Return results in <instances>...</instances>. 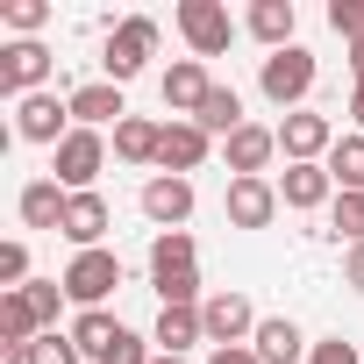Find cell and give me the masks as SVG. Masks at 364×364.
Masks as SVG:
<instances>
[{
	"label": "cell",
	"instance_id": "24",
	"mask_svg": "<svg viewBox=\"0 0 364 364\" xmlns=\"http://www.w3.org/2000/svg\"><path fill=\"white\" fill-rule=\"evenodd\" d=\"M193 122H200V129H208V136H236V129H243V93H236V86H222V79H215V93H208V100H200V114H193Z\"/></svg>",
	"mask_w": 364,
	"mask_h": 364
},
{
	"label": "cell",
	"instance_id": "14",
	"mask_svg": "<svg viewBox=\"0 0 364 364\" xmlns=\"http://www.w3.org/2000/svg\"><path fill=\"white\" fill-rule=\"evenodd\" d=\"M208 157H215V136H208L200 122H164V150H157V171H171V178H193Z\"/></svg>",
	"mask_w": 364,
	"mask_h": 364
},
{
	"label": "cell",
	"instance_id": "28",
	"mask_svg": "<svg viewBox=\"0 0 364 364\" xmlns=\"http://www.w3.org/2000/svg\"><path fill=\"white\" fill-rule=\"evenodd\" d=\"M0 22L15 29V43H29V36L50 22V0H8V8H0Z\"/></svg>",
	"mask_w": 364,
	"mask_h": 364
},
{
	"label": "cell",
	"instance_id": "6",
	"mask_svg": "<svg viewBox=\"0 0 364 364\" xmlns=\"http://www.w3.org/2000/svg\"><path fill=\"white\" fill-rule=\"evenodd\" d=\"M136 208H143V222H157V229H186L193 208H200V193H193V178L150 171V178H143V193H136Z\"/></svg>",
	"mask_w": 364,
	"mask_h": 364
},
{
	"label": "cell",
	"instance_id": "20",
	"mask_svg": "<svg viewBox=\"0 0 364 364\" xmlns=\"http://www.w3.org/2000/svg\"><path fill=\"white\" fill-rule=\"evenodd\" d=\"M243 29H250V36L264 43V58H272V50L300 43V36H293V29H300V8H293V0H257V8L243 15Z\"/></svg>",
	"mask_w": 364,
	"mask_h": 364
},
{
	"label": "cell",
	"instance_id": "31",
	"mask_svg": "<svg viewBox=\"0 0 364 364\" xmlns=\"http://www.w3.org/2000/svg\"><path fill=\"white\" fill-rule=\"evenodd\" d=\"M328 29L343 36V50L364 43V0H328Z\"/></svg>",
	"mask_w": 364,
	"mask_h": 364
},
{
	"label": "cell",
	"instance_id": "15",
	"mask_svg": "<svg viewBox=\"0 0 364 364\" xmlns=\"http://www.w3.org/2000/svg\"><path fill=\"white\" fill-rule=\"evenodd\" d=\"M65 100H72V129H122V122H129V100H122V86H114V79L72 86Z\"/></svg>",
	"mask_w": 364,
	"mask_h": 364
},
{
	"label": "cell",
	"instance_id": "23",
	"mask_svg": "<svg viewBox=\"0 0 364 364\" xmlns=\"http://www.w3.org/2000/svg\"><path fill=\"white\" fill-rule=\"evenodd\" d=\"M193 229H157L150 236V279H164V272H193Z\"/></svg>",
	"mask_w": 364,
	"mask_h": 364
},
{
	"label": "cell",
	"instance_id": "19",
	"mask_svg": "<svg viewBox=\"0 0 364 364\" xmlns=\"http://www.w3.org/2000/svg\"><path fill=\"white\" fill-rule=\"evenodd\" d=\"M65 200H72V193L58 186V178H29V186L15 193V215H22V229H50V236H58V229H65Z\"/></svg>",
	"mask_w": 364,
	"mask_h": 364
},
{
	"label": "cell",
	"instance_id": "39",
	"mask_svg": "<svg viewBox=\"0 0 364 364\" xmlns=\"http://www.w3.org/2000/svg\"><path fill=\"white\" fill-rule=\"evenodd\" d=\"M150 364H186V357H164V350H157V357H150Z\"/></svg>",
	"mask_w": 364,
	"mask_h": 364
},
{
	"label": "cell",
	"instance_id": "35",
	"mask_svg": "<svg viewBox=\"0 0 364 364\" xmlns=\"http://www.w3.org/2000/svg\"><path fill=\"white\" fill-rule=\"evenodd\" d=\"M343 286H350V293H364V243L343 257Z\"/></svg>",
	"mask_w": 364,
	"mask_h": 364
},
{
	"label": "cell",
	"instance_id": "18",
	"mask_svg": "<svg viewBox=\"0 0 364 364\" xmlns=\"http://www.w3.org/2000/svg\"><path fill=\"white\" fill-rule=\"evenodd\" d=\"M250 350H257L264 364H307V350H314V343L300 336V321H293V314H264V321H257V336H250Z\"/></svg>",
	"mask_w": 364,
	"mask_h": 364
},
{
	"label": "cell",
	"instance_id": "5",
	"mask_svg": "<svg viewBox=\"0 0 364 364\" xmlns=\"http://www.w3.org/2000/svg\"><path fill=\"white\" fill-rule=\"evenodd\" d=\"M178 36H186V50L208 65V58H222L229 43H236V22H229V8H222V0H178Z\"/></svg>",
	"mask_w": 364,
	"mask_h": 364
},
{
	"label": "cell",
	"instance_id": "22",
	"mask_svg": "<svg viewBox=\"0 0 364 364\" xmlns=\"http://www.w3.org/2000/svg\"><path fill=\"white\" fill-rule=\"evenodd\" d=\"M157 150H164V122L129 114V122L114 129V157H122V164H157Z\"/></svg>",
	"mask_w": 364,
	"mask_h": 364
},
{
	"label": "cell",
	"instance_id": "2",
	"mask_svg": "<svg viewBox=\"0 0 364 364\" xmlns=\"http://www.w3.org/2000/svg\"><path fill=\"white\" fill-rule=\"evenodd\" d=\"M150 50H157V22H150V15H122V22L107 29V43H100V72H107L114 86H129V79L150 65Z\"/></svg>",
	"mask_w": 364,
	"mask_h": 364
},
{
	"label": "cell",
	"instance_id": "33",
	"mask_svg": "<svg viewBox=\"0 0 364 364\" xmlns=\"http://www.w3.org/2000/svg\"><path fill=\"white\" fill-rule=\"evenodd\" d=\"M307 364H364V357H357V343H350V336H321V343L307 350Z\"/></svg>",
	"mask_w": 364,
	"mask_h": 364
},
{
	"label": "cell",
	"instance_id": "21",
	"mask_svg": "<svg viewBox=\"0 0 364 364\" xmlns=\"http://www.w3.org/2000/svg\"><path fill=\"white\" fill-rule=\"evenodd\" d=\"M150 343H157L164 357H186L193 343H208V321H200V307H157V328H150Z\"/></svg>",
	"mask_w": 364,
	"mask_h": 364
},
{
	"label": "cell",
	"instance_id": "9",
	"mask_svg": "<svg viewBox=\"0 0 364 364\" xmlns=\"http://www.w3.org/2000/svg\"><path fill=\"white\" fill-rule=\"evenodd\" d=\"M279 178H229V193H222V215L229 229H272L279 222Z\"/></svg>",
	"mask_w": 364,
	"mask_h": 364
},
{
	"label": "cell",
	"instance_id": "26",
	"mask_svg": "<svg viewBox=\"0 0 364 364\" xmlns=\"http://www.w3.org/2000/svg\"><path fill=\"white\" fill-rule=\"evenodd\" d=\"M36 336H43V321H36L29 293H0V343H36Z\"/></svg>",
	"mask_w": 364,
	"mask_h": 364
},
{
	"label": "cell",
	"instance_id": "32",
	"mask_svg": "<svg viewBox=\"0 0 364 364\" xmlns=\"http://www.w3.org/2000/svg\"><path fill=\"white\" fill-rule=\"evenodd\" d=\"M29 286V243H0V293Z\"/></svg>",
	"mask_w": 364,
	"mask_h": 364
},
{
	"label": "cell",
	"instance_id": "27",
	"mask_svg": "<svg viewBox=\"0 0 364 364\" xmlns=\"http://www.w3.org/2000/svg\"><path fill=\"white\" fill-rule=\"evenodd\" d=\"M328 236L336 243H364V193H336V208H328Z\"/></svg>",
	"mask_w": 364,
	"mask_h": 364
},
{
	"label": "cell",
	"instance_id": "34",
	"mask_svg": "<svg viewBox=\"0 0 364 364\" xmlns=\"http://www.w3.org/2000/svg\"><path fill=\"white\" fill-rule=\"evenodd\" d=\"M208 364H264L250 343H236V350H208Z\"/></svg>",
	"mask_w": 364,
	"mask_h": 364
},
{
	"label": "cell",
	"instance_id": "29",
	"mask_svg": "<svg viewBox=\"0 0 364 364\" xmlns=\"http://www.w3.org/2000/svg\"><path fill=\"white\" fill-rule=\"evenodd\" d=\"M22 293H29V307H36V321H43V328H58V307H65V279H29Z\"/></svg>",
	"mask_w": 364,
	"mask_h": 364
},
{
	"label": "cell",
	"instance_id": "17",
	"mask_svg": "<svg viewBox=\"0 0 364 364\" xmlns=\"http://www.w3.org/2000/svg\"><path fill=\"white\" fill-rule=\"evenodd\" d=\"M279 200H286L293 215L336 208V178H328V164H286V171H279Z\"/></svg>",
	"mask_w": 364,
	"mask_h": 364
},
{
	"label": "cell",
	"instance_id": "16",
	"mask_svg": "<svg viewBox=\"0 0 364 364\" xmlns=\"http://www.w3.org/2000/svg\"><path fill=\"white\" fill-rule=\"evenodd\" d=\"M157 93H164L171 122H193V114H200V100L215 93V79H208V65H200V58H178V65L157 79Z\"/></svg>",
	"mask_w": 364,
	"mask_h": 364
},
{
	"label": "cell",
	"instance_id": "7",
	"mask_svg": "<svg viewBox=\"0 0 364 364\" xmlns=\"http://www.w3.org/2000/svg\"><path fill=\"white\" fill-rule=\"evenodd\" d=\"M200 321H208V350H236V343H250V336H257V321H264V314H257L236 286H222V293H208Z\"/></svg>",
	"mask_w": 364,
	"mask_h": 364
},
{
	"label": "cell",
	"instance_id": "12",
	"mask_svg": "<svg viewBox=\"0 0 364 364\" xmlns=\"http://www.w3.org/2000/svg\"><path fill=\"white\" fill-rule=\"evenodd\" d=\"M222 157H229V178H264V171H272V157H279V129L243 122L236 136H222Z\"/></svg>",
	"mask_w": 364,
	"mask_h": 364
},
{
	"label": "cell",
	"instance_id": "36",
	"mask_svg": "<svg viewBox=\"0 0 364 364\" xmlns=\"http://www.w3.org/2000/svg\"><path fill=\"white\" fill-rule=\"evenodd\" d=\"M0 364H36V343H0Z\"/></svg>",
	"mask_w": 364,
	"mask_h": 364
},
{
	"label": "cell",
	"instance_id": "13",
	"mask_svg": "<svg viewBox=\"0 0 364 364\" xmlns=\"http://www.w3.org/2000/svg\"><path fill=\"white\" fill-rule=\"evenodd\" d=\"M107 229H114V208H107V193H72L65 200V243L72 250H107Z\"/></svg>",
	"mask_w": 364,
	"mask_h": 364
},
{
	"label": "cell",
	"instance_id": "37",
	"mask_svg": "<svg viewBox=\"0 0 364 364\" xmlns=\"http://www.w3.org/2000/svg\"><path fill=\"white\" fill-rule=\"evenodd\" d=\"M350 129H357V136H364V79H357V86H350Z\"/></svg>",
	"mask_w": 364,
	"mask_h": 364
},
{
	"label": "cell",
	"instance_id": "30",
	"mask_svg": "<svg viewBox=\"0 0 364 364\" xmlns=\"http://www.w3.org/2000/svg\"><path fill=\"white\" fill-rule=\"evenodd\" d=\"M36 364H86V350L72 343V328H43L36 336Z\"/></svg>",
	"mask_w": 364,
	"mask_h": 364
},
{
	"label": "cell",
	"instance_id": "38",
	"mask_svg": "<svg viewBox=\"0 0 364 364\" xmlns=\"http://www.w3.org/2000/svg\"><path fill=\"white\" fill-rule=\"evenodd\" d=\"M350 72H357V79H364V43H350Z\"/></svg>",
	"mask_w": 364,
	"mask_h": 364
},
{
	"label": "cell",
	"instance_id": "11",
	"mask_svg": "<svg viewBox=\"0 0 364 364\" xmlns=\"http://www.w3.org/2000/svg\"><path fill=\"white\" fill-rule=\"evenodd\" d=\"M279 150H286V164H328V150H336V122L314 114V107H300V114L279 122Z\"/></svg>",
	"mask_w": 364,
	"mask_h": 364
},
{
	"label": "cell",
	"instance_id": "10",
	"mask_svg": "<svg viewBox=\"0 0 364 364\" xmlns=\"http://www.w3.org/2000/svg\"><path fill=\"white\" fill-rule=\"evenodd\" d=\"M15 136L58 150V143L72 136V100H58V93H29V100H15Z\"/></svg>",
	"mask_w": 364,
	"mask_h": 364
},
{
	"label": "cell",
	"instance_id": "3",
	"mask_svg": "<svg viewBox=\"0 0 364 364\" xmlns=\"http://www.w3.org/2000/svg\"><path fill=\"white\" fill-rule=\"evenodd\" d=\"M114 286H122V257H114V250H72V264H65V300H72L79 314L107 307Z\"/></svg>",
	"mask_w": 364,
	"mask_h": 364
},
{
	"label": "cell",
	"instance_id": "1",
	"mask_svg": "<svg viewBox=\"0 0 364 364\" xmlns=\"http://www.w3.org/2000/svg\"><path fill=\"white\" fill-rule=\"evenodd\" d=\"M314 79H321V65H314L307 43H286V50H272V58L257 65V93H264L279 114H300L307 93H314Z\"/></svg>",
	"mask_w": 364,
	"mask_h": 364
},
{
	"label": "cell",
	"instance_id": "25",
	"mask_svg": "<svg viewBox=\"0 0 364 364\" xmlns=\"http://www.w3.org/2000/svg\"><path fill=\"white\" fill-rule=\"evenodd\" d=\"M328 178H336V193H364V136H357V129L336 136V150H328Z\"/></svg>",
	"mask_w": 364,
	"mask_h": 364
},
{
	"label": "cell",
	"instance_id": "8",
	"mask_svg": "<svg viewBox=\"0 0 364 364\" xmlns=\"http://www.w3.org/2000/svg\"><path fill=\"white\" fill-rule=\"evenodd\" d=\"M50 72H58V58L29 36V43H0V93H15V100H29V93H50Z\"/></svg>",
	"mask_w": 364,
	"mask_h": 364
},
{
	"label": "cell",
	"instance_id": "4",
	"mask_svg": "<svg viewBox=\"0 0 364 364\" xmlns=\"http://www.w3.org/2000/svg\"><path fill=\"white\" fill-rule=\"evenodd\" d=\"M107 171V136L100 129H72L58 150H50V178L65 193H93V178Z\"/></svg>",
	"mask_w": 364,
	"mask_h": 364
}]
</instances>
